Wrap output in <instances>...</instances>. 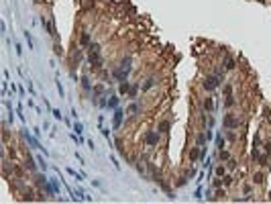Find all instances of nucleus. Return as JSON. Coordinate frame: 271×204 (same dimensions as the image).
I'll use <instances>...</instances> for the list:
<instances>
[{
    "label": "nucleus",
    "mask_w": 271,
    "mask_h": 204,
    "mask_svg": "<svg viewBox=\"0 0 271 204\" xmlns=\"http://www.w3.org/2000/svg\"><path fill=\"white\" fill-rule=\"evenodd\" d=\"M218 84H220V82H218V76H210V78H206V82H204V88H206V90H214Z\"/></svg>",
    "instance_id": "obj_1"
},
{
    "label": "nucleus",
    "mask_w": 271,
    "mask_h": 204,
    "mask_svg": "<svg viewBox=\"0 0 271 204\" xmlns=\"http://www.w3.org/2000/svg\"><path fill=\"white\" fill-rule=\"evenodd\" d=\"M145 139H147V145H157V143H159V135L153 133V131H149Z\"/></svg>",
    "instance_id": "obj_2"
},
{
    "label": "nucleus",
    "mask_w": 271,
    "mask_h": 204,
    "mask_svg": "<svg viewBox=\"0 0 271 204\" xmlns=\"http://www.w3.org/2000/svg\"><path fill=\"white\" fill-rule=\"evenodd\" d=\"M224 125H226V127H239V120L232 117V114H228V117L224 118Z\"/></svg>",
    "instance_id": "obj_3"
},
{
    "label": "nucleus",
    "mask_w": 271,
    "mask_h": 204,
    "mask_svg": "<svg viewBox=\"0 0 271 204\" xmlns=\"http://www.w3.org/2000/svg\"><path fill=\"white\" fill-rule=\"evenodd\" d=\"M120 122H122V110H116L114 112V129H118Z\"/></svg>",
    "instance_id": "obj_4"
},
{
    "label": "nucleus",
    "mask_w": 271,
    "mask_h": 204,
    "mask_svg": "<svg viewBox=\"0 0 271 204\" xmlns=\"http://www.w3.org/2000/svg\"><path fill=\"white\" fill-rule=\"evenodd\" d=\"M198 157H200V149H198V147H194V149L190 151V159H198Z\"/></svg>",
    "instance_id": "obj_5"
},
{
    "label": "nucleus",
    "mask_w": 271,
    "mask_h": 204,
    "mask_svg": "<svg viewBox=\"0 0 271 204\" xmlns=\"http://www.w3.org/2000/svg\"><path fill=\"white\" fill-rule=\"evenodd\" d=\"M224 63H226V69H232V67H234V61L228 57V55H226V59H224Z\"/></svg>",
    "instance_id": "obj_6"
},
{
    "label": "nucleus",
    "mask_w": 271,
    "mask_h": 204,
    "mask_svg": "<svg viewBox=\"0 0 271 204\" xmlns=\"http://www.w3.org/2000/svg\"><path fill=\"white\" fill-rule=\"evenodd\" d=\"M90 43V35L88 33H82V45H88Z\"/></svg>",
    "instance_id": "obj_7"
},
{
    "label": "nucleus",
    "mask_w": 271,
    "mask_h": 204,
    "mask_svg": "<svg viewBox=\"0 0 271 204\" xmlns=\"http://www.w3.org/2000/svg\"><path fill=\"white\" fill-rule=\"evenodd\" d=\"M159 129H161L163 133H167V129H169V122H167V120H163L161 125H159Z\"/></svg>",
    "instance_id": "obj_8"
},
{
    "label": "nucleus",
    "mask_w": 271,
    "mask_h": 204,
    "mask_svg": "<svg viewBox=\"0 0 271 204\" xmlns=\"http://www.w3.org/2000/svg\"><path fill=\"white\" fill-rule=\"evenodd\" d=\"M204 108L212 110V100H210V98H206V100H204Z\"/></svg>",
    "instance_id": "obj_9"
},
{
    "label": "nucleus",
    "mask_w": 271,
    "mask_h": 204,
    "mask_svg": "<svg viewBox=\"0 0 271 204\" xmlns=\"http://www.w3.org/2000/svg\"><path fill=\"white\" fill-rule=\"evenodd\" d=\"M116 104H118V98H110V100H108V106H110V108H114Z\"/></svg>",
    "instance_id": "obj_10"
},
{
    "label": "nucleus",
    "mask_w": 271,
    "mask_h": 204,
    "mask_svg": "<svg viewBox=\"0 0 271 204\" xmlns=\"http://www.w3.org/2000/svg\"><path fill=\"white\" fill-rule=\"evenodd\" d=\"M129 92V84L124 82V84H120V94H127Z\"/></svg>",
    "instance_id": "obj_11"
},
{
    "label": "nucleus",
    "mask_w": 271,
    "mask_h": 204,
    "mask_svg": "<svg viewBox=\"0 0 271 204\" xmlns=\"http://www.w3.org/2000/svg\"><path fill=\"white\" fill-rule=\"evenodd\" d=\"M153 84H155V80H153V78H151V80H147V84L143 86V90H147V88H151Z\"/></svg>",
    "instance_id": "obj_12"
},
{
    "label": "nucleus",
    "mask_w": 271,
    "mask_h": 204,
    "mask_svg": "<svg viewBox=\"0 0 271 204\" xmlns=\"http://www.w3.org/2000/svg\"><path fill=\"white\" fill-rule=\"evenodd\" d=\"M255 182H257V184H263V174H257V175H255Z\"/></svg>",
    "instance_id": "obj_13"
},
{
    "label": "nucleus",
    "mask_w": 271,
    "mask_h": 204,
    "mask_svg": "<svg viewBox=\"0 0 271 204\" xmlns=\"http://www.w3.org/2000/svg\"><path fill=\"white\" fill-rule=\"evenodd\" d=\"M82 82H84V88H86V90H90V88H92V86H90V80H88V78H84Z\"/></svg>",
    "instance_id": "obj_14"
},
{
    "label": "nucleus",
    "mask_w": 271,
    "mask_h": 204,
    "mask_svg": "<svg viewBox=\"0 0 271 204\" xmlns=\"http://www.w3.org/2000/svg\"><path fill=\"white\" fill-rule=\"evenodd\" d=\"M76 133H78V135H82V133H84V131H82V125L78 122V120H76Z\"/></svg>",
    "instance_id": "obj_15"
},
{
    "label": "nucleus",
    "mask_w": 271,
    "mask_h": 204,
    "mask_svg": "<svg viewBox=\"0 0 271 204\" xmlns=\"http://www.w3.org/2000/svg\"><path fill=\"white\" fill-rule=\"evenodd\" d=\"M220 159H228V151H220Z\"/></svg>",
    "instance_id": "obj_16"
},
{
    "label": "nucleus",
    "mask_w": 271,
    "mask_h": 204,
    "mask_svg": "<svg viewBox=\"0 0 271 204\" xmlns=\"http://www.w3.org/2000/svg\"><path fill=\"white\" fill-rule=\"evenodd\" d=\"M228 167H230V170H234V167H237V161H234V159H230V161H228Z\"/></svg>",
    "instance_id": "obj_17"
},
{
    "label": "nucleus",
    "mask_w": 271,
    "mask_h": 204,
    "mask_svg": "<svg viewBox=\"0 0 271 204\" xmlns=\"http://www.w3.org/2000/svg\"><path fill=\"white\" fill-rule=\"evenodd\" d=\"M224 184H226V186L232 184V178H230V175H224Z\"/></svg>",
    "instance_id": "obj_18"
},
{
    "label": "nucleus",
    "mask_w": 271,
    "mask_h": 204,
    "mask_svg": "<svg viewBox=\"0 0 271 204\" xmlns=\"http://www.w3.org/2000/svg\"><path fill=\"white\" fill-rule=\"evenodd\" d=\"M129 110H131V112H139V106H137V104H133V106H131Z\"/></svg>",
    "instance_id": "obj_19"
},
{
    "label": "nucleus",
    "mask_w": 271,
    "mask_h": 204,
    "mask_svg": "<svg viewBox=\"0 0 271 204\" xmlns=\"http://www.w3.org/2000/svg\"><path fill=\"white\" fill-rule=\"evenodd\" d=\"M224 172H226L224 167H218V170H216V174H218V175H224Z\"/></svg>",
    "instance_id": "obj_20"
},
{
    "label": "nucleus",
    "mask_w": 271,
    "mask_h": 204,
    "mask_svg": "<svg viewBox=\"0 0 271 204\" xmlns=\"http://www.w3.org/2000/svg\"><path fill=\"white\" fill-rule=\"evenodd\" d=\"M53 117H55V118H59V120H61V112H59V110H53Z\"/></svg>",
    "instance_id": "obj_21"
}]
</instances>
